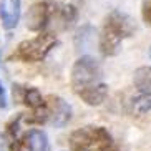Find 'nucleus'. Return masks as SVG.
<instances>
[{
    "label": "nucleus",
    "instance_id": "nucleus-1",
    "mask_svg": "<svg viewBox=\"0 0 151 151\" xmlns=\"http://www.w3.org/2000/svg\"><path fill=\"white\" fill-rule=\"evenodd\" d=\"M133 18L124 12L113 10L106 15L105 25H103L101 35H100V50L105 57H113L120 52L121 40L129 38L134 33Z\"/></svg>",
    "mask_w": 151,
    "mask_h": 151
},
{
    "label": "nucleus",
    "instance_id": "nucleus-2",
    "mask_svg": "<svg viewBox=\"0 0 151 151\" xmlns=\"http://www.w3.org/2000/svg\"><path fill=\"white\" fill-rule=\"evenodd\" d=\"M71 151H121L106 128L88 124L70 134Z\"/></svg>",
    "mask_w": 151,
    "mask_h": 151
},
{
    "label": "nucleus",
    "instance_id": "nucleus-3",
    "mask_svg": "<svg viewBox=\"0 0 151 151\" xmlns=\"http://www.w3.org/2000/svg\"><path fill=\"white\" fill-rule=\"evenodd\" d=\"M103 71L100 63L91 57L78 58L71 68V88L78 96L103 85Z\"/></svg>",
    "mask_w": 151,
    "mask_h": 151
},
{
    "label": "nucleus",
    "instance_id": "nucleus-4",
    "mask_svg": "<svg viewBox=\"0 0 151 151\" xmlns=\"http://www.w3.org/2000/svg\"><path fill=\"white\" fill-rule=\"evenodd\" d=\"M57 43H58L57 35H53L52 32H42L40 35H37L32 40L20 42L17 45V48L14 50V53L10 55L9 60L23 62V63L42 62Z\"/></svg>",
    "mask_w": 151,
    "mask_h": 151
},
{
    "label": "nucleus",
    "instance_id": "nucleus-5",
    "mask_svg": "<svg viewBox=\"0 0 151 151\" xmlns=\"http://www.w3.org/2000/svg\"><path fill=\"white\" fill-rule=\"evenodd\" d=\"M53 18V2L50 0H40L30 5L27 12V28L32 32H43L47 27L52 25Z\"/></svg>",
    "mask_w": 151,
    "mask_h": 151
},
{
    "label": "nucleus",
    "instance_id": "nucleus-6",
    "mask_svg": "<svg viewBox=\"0 0 151 151\" xmlns=\"http://www.w3.org/2000/svg\"><path fill=\"white\" fill-rule=\"evenodd\" d=\"M9 151H50L48 136L42 129H30L10 143Z\"/></svg>",
    "mask_w": 151,
    "mask_h": 151
},
{
    "label": "nucleus",
    "instance_id": "nucleus-7",
    "mask_svg": "<svg viewBox=\"0 0 151 151\" xmlns=\"http://www.w3.org/2000/svg\"><path fill=\"white\" fill-rule=\"evenodd\" d=\"M47 106H48V123L57 128H63L71 118V108L63 98L57 95L47 96Z\"/></svg>",
    "mask_w": 151,
    "mask_h": 151
},
{
    "label": "nucleus",
    "instance_id": "nucleus-8",
    "mask_svg": "<svg viewBox=\"0 0 151 151\" xmlns=\"http://www.w3.org/2000/svg\"><path fill=\"white\" fill-rule=\"evenodd\" d=\"M14 98L17 103H23L27 105L30 110H38V108L45 106L47 103V98L42 96V93L33 86H20V85H15L14 86Z\"/></svg>",
    "mask_w": 151,
    "mask_h": 151
},
{
    "label": "nucleus",
    "instance_id": "nucleus-9",
    "mask_svg": "<svg viewBox=\"0 0 151 151\" xmlns=\"http://www.w3.org/2000/svg\"><path fill=\"white\" fill-rule=\"evenodd\" d=\"M76 20V9L73 5L57 4L53 2V18H52V27L57 30H67L70 28Z\"/></svg>",
    "mask_w": 151,
    "mask_h": 151
},
{
    "label": "nucleus",
    "instance_id": "nucleus-10",
    "mask_svg": "<svg viewBox=\"0 0 151 151\" xmlns=\"http://www.w3.org/2000/svg\"><path fill=\"white\" fill-rule=\"evenodd\" d=\"M0 20L7 30L17 27L20 20V0H0Z\"/></svg>",
    "mask_w": 151,
    "mask_h": 151
},
{
    "label": "nucleus",
    "instance_id": "nucleus-11",
    "mask_svg": "<svg viewBox=\"0 0 151 151\" xmlns=\"http://www.w3.org/2000/svg\"><path fill=\"white\" fill-rule=\"evenodd\" d=\"M134 88L143 95L151 96V67H139L133 76Z\"/></svg>",
    "mask_w": 151,
    "mask_h": 151
},
{
    "label": "nucleus",
    "instance_id": "nucleus-12",
    "mask_svg": "<svg viewBox=\"0 0 151 151\" xmlns=\"http://www.w3.org/2000/svg\"><path fill=\"white\" fill-rule=\"evenodd\" d=\"M151 110V98L150 95H143L141 96H136L131 100V113L133 115H145Z\"/></svg>",
    "mask_w": 151,
    "mask_h": 151
},
{
    "label": "nucleus",
    "instance_id": "nucleus-13",
    "mask_svg": "<svg viewBox=\"0 0 151 151\" xmlns=\"http://www.w3.org/2000/svg\"><path fill=\"white\" fill-rule=\"evenodd\" d=\"M22 118H23V113H18L14 120L7 124V134H9L12 139H15V134H17V131H18V123H20Z\"/></svg>",
    "mask_w": 151,
    "mask_h": 151
},
{
    "label": "nucleus",
    "instance_id": "nucleus-14",
    "mask_svg": "<svg viewBox=\"0 0 151 151\" xmlns=\"http://www.w3.org/2000/svg\"><path fill=\"white\" fill-rule=\"evenodd\" d=\"M141 15L146 25H151V0H143L141 4Z\"/></svg>",
    "mask_w": 151,
    "mask_h": 151
},
{
    "label": "nucleus",
    "instance_id": "nucleus-15",
    "mask_svg": "<svg viewBox=\"0 0 151 151\" xmlns=\"http://www.w3.org/2000/svg\"><path fill=\"white\" fill-rule=\"evenodd\" d=\"M5 106H7V95H5L4 85L0 83V108H5Z\"/></svg>",
    "mask_w": 151,
    "mask_h": 151
}]
</instances>
